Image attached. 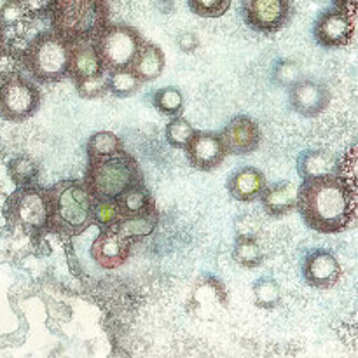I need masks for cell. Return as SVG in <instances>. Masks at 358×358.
Instances as JSON below:
<instances>
[{"mask_svg": "<svg viewBox=\"0 0 358 358\" xmlns=\"http://www.w3.org/2000/svg\"><path fill=\"white\" fill-rule=\"evenodd\" d=\"M297 210L308 227L325 234L346 231L357 217V194L338 173L303 178Z\"/></svg>", "mask_w": 358, "mask_h": 358, "instance_id": "cell-1", "label": "cell"}, {"mask_svg": "<svg viewBox=\"0 0 358 358\" xmlns=\"http://www.w3.org/2000/svg\"><path fill=\"white\" fill-rule=\"evenodd\" d=\"M51 231L63 236H77L94 224V194L86 180H63L45 189Z\"/></svg>", "mask_w": 358, "mask_h": 358, "instance_id": "cell-2", "label": "cell"}, {"mask_svg": "<svg viewBox=\"0 0 358 358\" xmlns=\"http://www.w3.org/2000/svg\"><path fill=\"white\" fill-rule=\"evenodd\" d=\"M52 31L70 44L93 42L110 21L107 0H55L51 10Z\"/></svg>", "mask_w": 358, "mask_h": 358, "instance_id": "cell-3", "label": "cell"}, {"mask_svg": "<svg viewBox=\"0 0 358 358\" xmlns=\"http://www.w3.org/2000/svg\"><path fill=\"white\" fill-rule=\"evenodd\" d=\"M91 192L98 199H117L128 189L143 184V173L138 161L124 149L114 154L87 159L84 177Z\"/></svg>", "mask_w": 358, "mask_h": 358, "instance_id": "cell-4", "label": "cell"}, {"mask_svg": "<svg viewBox=\"0 0 358 358\" xmlns=\"http://www.w3.org/2000/svg\"><path fill=\"white\" fill-rule=\"evenodd\" d=\"M72 44L56 31L37 35L23 51L24 69L38 83H58L69 77Z\"/></svg>", "mask_w": 358, "mask_h": 358, "instance_id": "cell-5", "label": "cell"}, {"mask_svg": "<svg viewBox=\"0 0 358 358\" xmlns=\"http://www.w3.org/2000/svg\"><path fill=\"white\" fill-rule=\"evenodd\" d=\"M3 213L9 226L27 234H38L49 222L48 192L35 184L21 185L9 196Z\"/></svg>", "mask_w": 358, "mask_h": 358, "instance_id": "cell-6", "label": "cell"}, {"mask_svg": "<svg viewBox=\"0 0 358 358\" xmlns=\"http://www.w3.org/2000/svg\"><path fill=\"white\" fill-rule=\"evenodd\" d=\"M143 37L136 28L129 24H110L103 28L93 41L101 65L107 72L119 69H129L136 52L143 45Z\"/></svg>", "mask_w": 358, "mask_h": 358, "instance_id": "cell-7", "label": "cell"}, {"mask_svg": "<svg viewBox=\"0 0 358 358\" xmlns=\"http://www.w3.org/2000/svg\"><path fill=\"white\" fill-rule=\"evenodd\" d=\"M41 90L23 76L0 83V117L10 122H23L41 108Z\"/></svg>", "mask_w": 358, "mask_h": 358, "instance_id": "cell-8", "label": "cell"}, {"mask_svg": "<svg viewBox=\"0 0 358 358\" xmlns=\"http://www.w3.org/2000/svg\"><path fill=\"white\" fill-rule=\"evenodd\" d=\"M241 17L250 30L275 35L292 20V0H241Z\"/></svg>", "mask_w": 358, "mask_h": 358, "instance_id": "cell-9", "label": "cell"}, {"mask_svg": "<svg viewBox=\"0 0 358 358\" xmlns=\"http://www.w3.org/2000/svg\"><path fill=\"white\" fill-rule=\"evenodd\" d=\"M355 34V14H350L339 7L325 9L313 24V37L318 45L325 49L345 48L352 42Z\"/></svg>", "mask_w": 358, "mask_h": 358, "instance_id": "cell-10", "label": "cell"}, {"mask_svg": "<svg viewBox=\"0 0 358 358\" xmlns=\"http://www.w3.org/2000/svg\"><path fill=\"white\" fill-rule=\"evenodd\" d=\"M135 238L128 236L119 224L101 227V233L91 247L94 262L103 269H117L128 261Z\"/></svg>", "mask_w": 358, "mask_h": 358, "instance_id": "cell-11", "label": "cell"}, {"mask_svg": "<svg viewBox=\"0 0 358 358\" xmlns=\"http://www.w3.org/2000/svg\"><path fill=\"white\" fill-rule=\"evenodd\" d=\"M329 86L317 79H301L289 87V101L294 112L303 117H317L331 105Z\"/></svg>", "mask_w": 358, "mask_h": 358, "instance_id": "cell-12", "label": "cell"}, {"mask_svg": "<svg viewBox=\"0 0 358 358\" xmlns=\"http://www.w3.org/2000/svg\"><path fill=\"white\" fill-rule=\"evenodd\" d=\"M227 156H248L261 145L262 131L248 115H236L219 133Z\"/></svg>", "mask_w": 358, "mask_h": 358, "instance_id": "cell-13", "label": "cell"}, {"mask_svg": "<svg viewBox=\"0 0 358 358\" xmlns=\"http://www.w3.org/2000/svg\"><path fill=\"white\" fill-rule=\"evenodd\" d=\"M184 150L191 166L199 171L215 170L227 157L219 133L196 131Z\"/></svg>", "mask_w": 358, "mask_h": 358, "instance_id": "cell-14", "label": "cell"}, {"mask_svg": "<svg viewBox=\"0 0 358 358\" xmlns=\"http://www.w3.org/2000/svg\"><path fill=\"white\" fill-rule=\"evenodd\" d=\"M341 275L343 268L332 252L318 248V250L310 252L304 259L303 276L308 285L313 289H332L338 285Z\"/></svg>", "mask_w": 358, "mask_h": 358, "instance_id": "cell-15", "label": "cell"}, {"mask_svg": "<svg viewBox=\"0 0 358 358\" xmlns=\"http://www.w3.org/2000/svg\"><path fill=\"white\" fill-rule=\"evenodd\" d=\"M266 187H268V180H266L264 173L252 166L236 170L227 180L229 194L241 203H252L261 199Z\"/></svg>", "mask_w": 358, "mask_h": 358, "instance_id": "cell-16", "label": "cell"}, {"mask_svg": "<svg viewBox=\"0 0 358 358\" xmlns=\"http://www.w3.org/2000/svg\"><path fill=\"white\" fill-rule=\"evenodd\" d=\"M262 208L271 217H283L294 212L297 206V187L289 180L268 185L261 196Z\"/></svg>", "mask_w": 358, "mask_h": 358, "instance_id": "cell-17", "label": "cell"}, {"mask_svg": "<svg viewBox=\"0 0 358 358\" xmlns=\"http://www.w3.org/2000/svg\"><path fill=\"white\" fill-rule=\"evenodd\" d=\"M105 72L101 59L98 56L96 48L93 42H79L72 44V52H70V69L69 77L76 80L90 79V77L100 76Z\"/></svg>", "mask_w": 358, "mask_h": 358, "instance_id": "cell-18", "label": "cell"}, {"mask_svg": "<svg viewBox=\"0 0 358 358\" xmlns=\"http://www.w3.org/2000/svg\"><path fill=\"white\" fill-rule=\"evenodd\" d=\"M164 65H166V58L159 45L145 41L140 51L136 52L129 69L142 83H150V80L159 79L161 73L164 72Z\"/></svg>", "mask_w": 358, "mask_h": 358, "instance_id": "cell-19", "label": "cell"}, {"mask_svg": "<svg viewBox=\"0 0 358 358\" xmlns=\"http://www.w3.org/2000/svg\"><path fill=\"white\" fill-rule=\"evenodd\" d=\"M115 203L121 212V219H135V217L156 212V205H154V199L145 184H138L124 191L115 199Z\"/></svg>", "mask_w": 358, "mask_h": 358, "instance_id": "cell-20", "label": "cell"}, {"mask_svg": "<svg viewBox=\"0 0 358 358\" xmlns=\"http://www.w3.org/2000/svg\"><path fill=\"white\" fill-rule=\"evenodd\" d=\"M338 170V159L327 150H304L297 157V171L301 178L322 177V175L336 173Z\"/></svg>", "mask_w": 358, "mask_h": 358, "instance_id": "cell-21", "label": "cell"}, {"mask_svg": "<svg viewBox=\"0 0 358 358\" xmlns=\"http://www.w3.org/2000/svg\"><path fill=\"white\" fill-rule=\"evenodd\" d=\"M233 259L241 268L254 269L264 262V252L252 234H245V236L238 238L236 245H234Z\"/></svg>", "mask_w": 358, "mask_h": 358, "instance_id": "cell-22", "label": "cell"}, {"mask_svg": "<svg viewBox=\"0 0 358 358\" xmlns=\"http://www.w3.org/2000/svg\"><path fill=\"white\" fill-rule=\"evenodd\" d=\"M252 294H254V304L261 310L271 311L282 301V290L276 280L269 276H262L252 285Z\"/></svg>", "mask_w": 358, "mask_h": 358, "instance_id": "cell-23", "label": "cell"}, {"mask_svg": "<svg viewBox=\"0 0 358 358\" xmlns=\"http://www.w3.org/2000/svg\"><path fill=\"white\" fill-rule=\"evenodd\" d=\"M142 86V80L131 72V69H119L108 72V91L117 98L133 96Z\"/></svg>", "mask_w": 358, "mask_h": 358, "instance_id": "cell-24", "label": "cell"}, {"mask_svg": "<svg viewBox=\"0 0 358 358\" xmlns=\"http://www.w3.org/2000/svg\"><path fill=\"white\" fill-rule=\"evenodd\" d=\"M122 149H124V147H122L121 138L112 131L93 133L91 138L87 140V145H86L87 159H91V157L107 156V154H114Z\"/></svg>", "mask_w": 358, "mask_h": 358, "instance_id": "cell-25", "label": "cell"}, {"mask_svg": "<svg viewBox=\"0 0 358 358\" xmlns=\"http://www.w3.org/2000/svg\"><path fill=\"white\" fill-rule=\"evenodd\" d=\"M152 103L161 114L175 117L184 108V94L178 87H161L152 94Z\"/></svg>", "mask_w": 358, "mask_h": 358, "instance_id": "cell-26", "label": "cell"}, {"mask_svg": "<svg viewBox=\"0 0 358 358\" xmlns=\"http://www.w3.org/2000/svg\"><path fill=\"white\" fill-rule=\"evenodd\" d=\"M196 129L191 122L182 115H175L166 126V142L175 149H185L191 138L194 136Z\"/></svg>", "mask_w": 358, "mask_h": 358, "instance_id": "cell-27", "label": "cell"}, {"mask_svg": "<svg viewBox=\"0 0 358 358\" xmlns=\"http://www.w3.org/2000/svg\"><path fill=\"white\" fill-rule=\"evenodd\" d=\"M24 70V58L20 49L3 45L0 49V83L21 76Z\"/></svg>", "mask_w": 358, "mask_h": 358, "instance_id": "cell-28", "label": "cell"}, {"mask_svg": "<svg viewBox=\"0 0 358 358\" xmlns=\"http://www.w3.org/2000/svg\"><path fill=\"white\" fill-rule=\"evenodd\" d=\"M7 170H9V177L13 178V182L17 185V187H21V185L34 184V180L37 178V175H38L37 164H35L34 161L27 156H20V157H16V159L10 161L9 166H7Z\"/></svg>", "mask_w": 358, "mask_h": 358, "instance_id": "cell-29", "label": "cell"}, {"mask_svg": "<svg viewBox=\"0 0 358 358\" xmlns=\"http://www.w3.org/2000/svg\"><path fill=\"white\" fill-rule=\"evenodd\" d=\"M233 0H187V6L192 14L205 20H215L224 16L229 10Z\"/></svg>", "mask_w": 358, "mask_h": 358, "instance_id": "cell-30", "label": "cell"}, {"mask_svg": "<svg viewBox=\"0 0 358 358\" xmlns=\"http://www.w3.org/2000/svg\"><path fill=\"white\" fill-rule=\"evenodd\" d=\"M117 224L119 227L128 234V236L131 238L147 236V234H150L154 229H156L157 212L147 213V215H142V217H135V219H121Z\"/></svg>", "mask_w": 358, "mask_h": 358, "instance_id": "cell-31", "label": "cell"}, {"mask_svg": "<svg viewBox=\"0 0 358 358\" xmlns=\"http://www.w3.org/2000/svg\"><path fill=\"white\" fill-rule=\"evenodd\" d=\"M77 93L80 98H86V100H94L98 96H103L108 91V72H101L100 76L90 77V79L76 80Z\"/></svg>", "mask_w": 358, "mask_h": 358, "instance_id": "cell-32", "label": "cell"}, {"mask_svg": "<svg viewBox=\"0 0 358 358\" xmlns=\"http://www.w3.org/2000/svg\"><path fill=\"white\" fill-rule=\"evenodd\" d=\"M93 220L94 224H98L100 227L112 226V224H117L121 220V212H119V206L115 203V199H98L94 201V210H93Z\"/></svg>", "mask_w": 358, "mask_h": 358, "instance_id": "cell-33", "label": "cell"}, {"mask_svg": "<svg viewBox=\"0 0 358 358\" xmlns=\"http://www.w3.org/2000/svg\"><path fill=\"white\" fill-rule=\"evenodd\" d=\"M301 79H303V73H301V69L297 63H294L292 59H285V62L278 63V66L275 70L276 83L285 87H290Z\"/></svg>", "mask_w": 358, "mask_h": 358, "instance_id": "cell-34", "label": "cell"}, {"mask_svg": "<svg viewBox=\"0 0 358 358\" xmlns=\"http://www.w3.org/2000/svg\"><path fill=\"white\" fill-rule=\"evenodd\" d=\"M16 2L20 3L27 17H42L49 16L55 0H16Z\"/></svg>", "mask_w": 358, "mask_h": 358, "instance_id": "cell-35", "label": "cell"}, {"mask_svg": "<svg viewBox=\"0 0 358 358\" xmlns=\"http://www.w3.org/2000/svg\"><path fill=\"white\" fill-rule=\"evenodd\" d=\"M23 17L24 13L16 0H7V2H3L2 7H0V21L3 23V27H6V24L17 23V21L23 20Z\"/></svg>", "mask_w": 358, "mask_h": 358, "instance_id": "cell-36", "label": "cell"}, {"mask_svg": "<svg viewBox=\"0 0 358 358\" xmlns=\"http://www.w3.org/2000/svg\"><path fill=\"white\" fill-rule=\"evenodd\" d=\"M177 42H178V48H180L182 51H185V52L194 51V49L198 48V44H199L198 37H196L194 34H191V31H185V34H182L180 37L177 38Z\"/></svg>", "mask_w": 358, "mask_h": 358, "instance_id": "cell-37", "label": "cell"}, {"mask_svg": "<svg viewBox=\"0 0 358 358\" xmlns=\"http://www.w3.org/2000/svg\"><path fill=\"white\" fill-rule=\"evenodd\" d=\"M332 2H334V6L339 7V9L346 10V13L350 14H355L357 16L358 0H332Z\"/></svg>", "mask_w": 358, "mask_h": 358, "instance_id": "cell-38", "label": "cell"}, {"mask_svg": "<svg viewBox=\"0 0 358 358\" xmlns=\"http://www.w3.org/2000/svg\"><path fill=\"white\" fill-rule=\"evenodd\" d=\"M6 45V27H3V23L0 21V49Z\"/></svg>", "mask_w": 358, "mask_h": 358, "instance_id": "cell-39", "label": "cell"}, {"mask_svg": "<svg viewBox=\"0 0 358 358\" xmlns=\"http://www.w3.org/2000/svg\"><path fill=\"white\" fill-rule=\"evenodd\" d=\"M2 2H7V0H2Z\"/></svg>", "mask_w": 358, "mask_h": 358, "instance_id": "cell-40", "label": "cell"}]
</instances>
